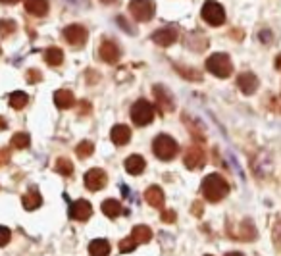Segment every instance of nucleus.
<instances>
[{
  "label": "nucleus",
  "mask_w": 281,
  "mask_h": 256,
  "mask_svg": "<svg viewBox=\"0 0 281 256\" xmlns=\"http://www.w3.org/2000/svg\"><path fill=\"white\" fill-rule=\"evenodd\" d=\"M102 212H104V216L108 218H118L123 212V206L120 204V200H114V199H108L102 202Z\"/></svg>",
  "instance_id": "nucleus-23"
},
{
  "label": "nucleus",
  "mask_w": 281,
  "mask_h": 256,
  "mask_svg": "<svg viewBox=\"0 0 281 256\" xmlns=\"http://www.w3.org/2000/svg\"><path fill=\"white\" fill-rule=\"evenodd\" d=\"M54 104L60 108V110H68V108H72L75 104V96H73L72 91H68V89H60L54 93Z\"/></svg>",
  "instance_id": "nucleus-17"
},
{
  "label": "nucleus",
  "mask_w": 281,
  "mask_h": 256,
  "mask_svg": "<svg viewBox=\"0 0 281 256\" xmlns=\"http://www.w3.org/2000/svg\"><path fill=\"white\" fill-rule=\"evenodd\" d=\"M16 31V24L10 22V19H0V35L2 37H8L12 33Z\"/></svg>",
  "instance_id": "nucleus-29"
},
{
  "label": "nucleus",
  "mask_w": 281,
  "mask_h": 256,
  "mask_svg": "<svg viewBox=\"0 0 281 256\" xmlns=\"http://www.w3.org/2000/svg\"><path fill=\"white\" fill-rule=\"evenodd\" d=\"M272 110H273V112H281V96H279V98H273Z\"/></svg>",
  "instance_id": "nucleus-35"
},
{
  "label": "nucleus",
  "mask_w": 281,
  "mask_h": 256,
  "mask_svg": "<svg viewBox=\"0 0 281 256\" xmlns=\"http://www.w3.org/2000/svg\"><path fill=\"white\" fill-rule=\"evenodd\" d=\"M106 183H108V176H106L104 169L93 168L85 174V187H87L89 191H95V193L100 191V189L106 187Z\"/></svg>",
  "instance_id": "nucleus-9"
},
{
  "label": "nucleus",
  "mask_w": 281,
  "mask_h": 256,
  "mask_svg": "<svg viewBox=\"0 0 281 256\" xmlns=\"http://www.w3.org/2000/svg\"><path fill=\"white\" fill-rule=\"evenodd\" d=\"M89 254L91 256H108L110 254V243L106 239H95L89 245Z\"/></svg>",
  "instance_id": "nucleus-21"
},
{
  "label": "nucleus",
  "mask_w": 281,
  "mask_h": 256,
  "mask_svg": "<svg viewBox=\"0 0 281 256\" xmlns=\"http://www.w3.org/2000/svg\"><path fill=\"white\" fill-rule=\"evenodd\" d=\"M153 152L156 158H160L164 162L174 160L179 152V144L176 143V139H171L169 135H158L153 141Z\"/></svg>",
  "instance_id": "nucleus-2"
},
{
  "label": "nucleus",
  "mask_w": 281,
  "mask_h": 256,
  "mask_svg": "<svg viewBox=\"0 0 281 256\" xmlns=\"http://www.w3.org/2000/svg\"><path fill=\"white\" fill-rule=\"evenodd\" d=\"M131 239L135 241L137 245L148 243V241L153 239V231H150V227H146V225H135L133 231H131Z\"/></svg>",
  "instance_id": "nucleus-22"
},
{
  "label": "nucleus",
  "mask_w": 281,
  "mask_h": 256,
  "mask_svg": "<svg viewBox=\"0 0 281 256\" xmlns=\"http://www.w3.org/2000/svg\"><path fill=\"white\" fill-rule=\"evenodd\" d=\"M29 143H31V139H29L27 133H16V135L12 137V146L14 148H27Z\"/></svg>",
  "instance_id": "nucleus-28"
},
{
  "label": "nucleus",
  "mask_w": 281,
  "mask_h": 256,
  "mask_svg": "<svg viewBox=\"0 0 281 256\" xmlns=\"http://www.w3.org/2000/svg\"><path fill=\"white\" fill-rule=\"evenodd\" d=\"M131 120L135 125H148L150 121L154 120V106L145 100V98H141V100H137L133 108H131Z\"/></svg>",
  "instance_id": "nucleus-4"
},
{
  "label": "nucleus",
  "mask_w": 281,
  "mask_h": 256,
  "mask_svg": "<svg viewBox=\"0 0 281 256\" xmlns=\"http://www.w3.org/2000/svg\"><path fill=\"white\" fill-rule=\"evenodd\" d=\"M0 127H2V129H6V121H4V120H0Z\"/></svg>",
  "instance_id": "nucleus-41"
},
{
  "label": "nucleus",
  "mask_w": 281,
  "mask_h": 256,
  "mask_svg": "<svg viewBox=\"0 0 281 256\" xmlns=\"http://www.w3.org/2000/svg\"><path fill=\"white\" fill-rule=\"evenodd\" d=\"M206 162V156H204V151H202L199 144H193L189 146L187 152H185V158H183V164L187 166V169H199L204 166Z\"/></svg>",
  "instance_id": "nucleus-10"
},
{
  "label": "nucleus",
  "mask_w": 281,
  "mask_h": 256,
  "mask_svg": "<svg viewBox=\"0 0 281 256\" xmlns=\"http://www.w3.org/2000/svg\"><path fill=\"white\" fill-rule=\"evenodd\" d=\"M177 68V72L181 73V75H185V79H193V81H199L202 77L201 73L197 72V70H189V68H187V70H185V68H181V66H176Z\"/></svg>",
  "instance_id": "nucleus-30"
},
{
  "label": "nucleus",
  "mask_w": 281,
  "mask_h": 256,
  "mask_svg": "<svg viewBox=\"0 0 281 256\" xmlns=\"http://www.w3.org/2000/svg\"><path fill=\"white\" fill-rule=\"evenodd\" d=\"M10 152L4 148V151H0V164H6V162L10 160V156H8Z\"/></svg>",
  "instance_id": "nucleus-36"
},
{
  "label": "nucleus",
  "mask_w": 281,
  "mask_h": 256,
  "mask_svg": "<svg viewBox=\"0 0 281 256\" xmlns=\"http://www.w3.org/2000/svg\"><path fill=\"white\" fill-rule=\"evenodd\" d=\"M275 70H279V72H281V54H277V56H275Z\"/></svg>",
  "instance_id": "nucleus-37"
},
{
  "label": "nucleus",
  "mask_w": 281,
  "mask_h": 256,
  "mask_svg": "<svg viewBox=\"0 0 281 256\" xmlns=\"http://www.w3.org/2000/svg\"><path fill=\"white\" fill-rule=\"evenodd\" d=\"M227 193H229V183L222 176L210 174V176L204 177V181H202V195H204L206 200L220 202L222 199L227 197Z\"/></svg>",
  "instance_id": "nucleus-1"
},
{
  "label": "nucleus",
  "mask_w": 281,
  "mask_h": 256,
  "mask_svg": "<svg viewBox=\"0 0 281 256\" xmlns=\"http://www.w3.org/2000/svg\"><path fill=\"white\" fill-rule=\"evenodd\" d=\"M202 19L212 27H218L225 22V10L216 0H206L202 6Z\"/></svg>",
  "instance_id": "nucleus-6"
},
{
  "label": "nucleus",
  "mask_w": 281,
  "mask_h": 256,
  "mask_svg": "<svg viewBox=\"0 0 281 256\" xmlns=\"http://www.w3.org/2000/svg\"><path fill=\"white\" fill-rule=\"evenodd\" d=\"M206 70H208L212 75H216L220 79H227L233 72V64L229 56L224 54V52H216L206 60Z\"/></svg>",
  "instance_id": "nucleus-3"
},
{
  "label": "nucleus",
  "mask_w": 281,
  "mask_h": 256,
  "mask_svg": "<svg viewBox=\"0 0 281 256\" xmlns=\"http://www.w3.org/2000/svg\"><path fill=\"white\" fill-rule=\"evenodd\" d=\"M27 81H29V83H37V81H40V72H37V70H29V72H27Z\"/></svg>",
  "instance_id": "nucleus-34"
},
{
  "label": "nucleus",
  "mask_w": 281,
  "mask_h": 256,
  "mask_svg": "<svg viewBox=\"0 0 281 256\" xmlns=\"http://www.w3.org/2000/svg\"><path fill=\"white\" fill-rule=\"evenodd\" d=\"M162 222L174 224V222H176V212H174V210H164V212H162Z\"/></svg>",
  "instance_id": "nucleus-33"
},
{
  "label": "nucleus",
  "mask_w": 281,
  "mask_h": 256,
  "mask_svg": "<svg viewBox=\"0 0 281 256\" xmlns=\"http://www.w3.org/2000/svg\"><path fill=\"white\" fill-rule=\"evenodd\" d=\"M27 102H29V96L25 95L24 91H16V93L10 95V106H12L14 110H21V108H25Z\"/></svg>",
  "instance_id": "nucleus-25"
},
{
  "label": "nucleus",
  "mask_w": 281,
  "mask_h": 256,
  "mask_svg": "<svg viewBox=\"0 0 281 256\" xmlns=\"http://www.w3.org/2000/svg\"><path fill=\"white\" fill-rule=\"evenodd\" d=\"M10 239H12V233H10V229L8 227H4V225H0V247L8 245Z\"/></svg>",
  "instance_id": "nucleus-31"
},
{
  "label": "nucleus",
  "mask_w": 281,
  "mask_h": 256,
  "mask_svg": "<svg viewBox=\"0 0 281 256\" xmlns=\"http://www.w3.org/2000/svg\"><path fill=\"white\" fill-rule=\"evenodd\" d=\"M25 10L37 17H42L49 14V0H24Z\"/></svg>",
  "instance_id": "nucleus-16"
},
{
  "label": "nucleus",
  "mask_w": 281,
  "mask_h": 256,
  "mask_svg": "<svg viewBox=\"0 0 281 256\" xmlns=\"http://www.w3.org/2000/svg\"><path fill=\"white\" fill-rule=\"evenodd\" d=\"M100 58L104 60L106 64H116L118 60H120V48L118 45L114 42V40H102V45H100Z\"/></svg>",
  "instance_id": "nucleus-13"
},
{
  "label": "nucleus",
  "mask_w": 281,
  "mask_h": 256,
  "mask_svg": "<svg viewBox=\"0 0 281 256\" xmlns=\"http://www.w3.org/2000/svg\"><path fill=\"white\" fill-rule=\"evenodd\" d=\"M100 2H104V4H118L120 0H100Z\"/></svg>",
  "instance_id": "nucleus-39"
},
{
  "label": "nucleus",
  "mask_w": 281,
  "mask_h": 256,
  "mask_svg": "<svg viewBox=\"0 0 281 256\" xmlns=\"http://www.w3.org/2000/svg\"><path fill=\"white\" fill-rule=\"evenodd\" d=\"M177 40V29L176 27H162L158 31L153 33V42L158 47H169Z\"/></svg>",
  "instance_id": "nucleus-12"
},
{
  "label": "nucleus",
  "mask_w": 281,
  "mask_h": 256,
  "mask_svg": "<svg viewBox=\"0 0 281 256\" xmlns=\"http://www.w3.org/2000/svg\"><path fill=\"white\" fill-rule=\"evenodd\" d=\"M75 152H77L79 158H89V156L95 152V144L91 143V141H81V143L75 146Z\"/></svg>",
  "instance_id": "nucleus-26"
},
{
  "label": "nucleus",
  "mask_w": 281,
  "mask_h": 256,
  "mask_svg": "<svg viewBox=\"0 0 281 256\" xmlns=\"http://www.w3.org/2000/svg\"><path fill=\"white\" fill-rule=\"evenodd\" d=\"M153 93L154 98H156V108H160L164 114L174 112L176 102H174V96H171V93H169L168 89L164 87V85H154Z\"/></svg>",
  "instance_id": "nucleus-8"
},
{
  "label": "nucleus",
  "mask_w": 281,
  "mask_h": 256,
  "mask_svg": "<svg viewBox=\"0 0 281 256\" xmlns=\"http://www.w3.org/2000/svg\"><path fill=\"white\" fill-rule=\"evenodd\" d=\"M45 60H47V64L49 66H60L64 62V52L60 50L58 47H50L47 52H45Z\"/></svg>",
  "instance_id": "nucleus-24"
},
{
  "label": "nucleus",
  "mask_w": 281,
  "mask_h": 256,
  "mask_svg": "<svg viewBox=\"0 0 281 256\" xmlns=\"http://www.w3.org/2000/svg\"><path fill=\"white\" fill-rule=\"evenodd\" d=\"M0 52H2V48H0Z\"/></svg>",
  "instance_id": "nucleus-42"
},
{
  "label": "nucleus",
  "mask_w": 281,
  "mask_h": 256,
  "mask_svg": "<svg viewBox=\"0 0 281 256\" xmlns=\"http://www.w3.org/2000/svg\"><path fill=\"white\" fill-rule=\"evenodd\" d=\"M110 137H112L114 144L123 146V144H127L129 141H131V129H129L127 125H121V123H118V125H114L112 127Z\"/></svg>",
  "instance_id": "nucleus-18"
},
{
  "label": "nucleus",
  "mask_w": 281,
  "mask_h": 256,
  "mask_svg": "<svg viewBox=\"0 0 281 256\" xmlns=\"http://www.w3.org/2000/svg\"><path fill=\"white\" fill-rule=\"evenodd\" d=\"M206 256H210V254H206Z\"/></svg>",
  "instance_id": "nucleus-43"
},
{
  "label": "nucleus",
  "mask_w": 281,
  "mask_h": 256,
  "mask_svg": "<svg viewBox=\"0 0 281 256\" xmlns=\"http://www.w3.org/2000/svg\"><path fill=\"white\" fill-rule=\"evenodd\" d=\"M56 172L58 174H62V176H66V177H70L73 174L72 160H68V158H58L56 160Z\"/></svg>",
  "instance_id": "nucleus-27"
},
{
  "label": "nucleus",
  "mask_w": 281,
  "mask_h": 256,
  "mask_svg": "<svg viewBox=\"0 0 281 256\" xmlns=\"http://www.w3.org/2000/svg\"><path fill=\"white\" fill-rule=\"evenodd\" d=\"M145 200L153 206V208H162L164 206V191L160 187H148L145 193Z\"/></svg>",
  "instance_id": "nucleus-19"
},
{
  "label": "nucleus",
  "mask_w": 281,
  "mask_h": 256,
  "mask_svg": "<svg viewBox=\"0 0 281 256\" xmlns=\"http://www.w3.org/2000/svg\"><path fill=\"white\" fill-rule=\"evenodd\" d=\"M154 12H156V6H154L153 0H131L129 2V14L141 24L150 22Z\"/></svg>",
  "instance_id": "nucleus-5"
},
{
  "label": "nucleus",
  "mask_w": 281,
  "mask_h": 256,
  "mask_svg": "<svg viewBox=\"0 0 281 256\" xmlns=\"http://www.w3.org/2000/svg\"><path fill=\"white\" fill-rule=\"evenodd\" d=\"M225 256H245V254H241V252H227Z\"/></svg>",
  "instance_id": "nucleus-40"
},
{
  "label": "nucleus",
  "mask_w": 281,
  "mask_h": 256,
  "mask_svg": "<svg viewBox=\"0 0 281 256\" xmlns=\"http://www.w3.org/2000/svg\"><path fill=\"white\" fill-rule=\"evenodd\" d=\"M91 216H93V206L89 200L79 199L70 206V218L75 222H87Z\"/></svg>",
  "instance_id": "nucleus-11"
},
{
  "label": "nucleus",
  "mask_w": 281,
  "mask_h": 256,
  "mask_svg": "<svg viewBox=\"0 0 281 256\" xmlns=\"http://www.w3.org/2000/svg\"><path fill=\"white\" fill-rule=\"evenodd\" d=\"M17 0H0V4H16Z\"/></svg>",
  "instance_id": "nucleus-38"
},
{
  "label": "nucleus",
  "mask_w": 281,
  "mask_h": 256,
  "mask_svg": "<svg viewBox=\"0 0 281 256\" xmlns=\"http://www.w3.org/2000/svg\"><path fill=\"white\" fill-rule=\"evenodd\" d=\"M62 35H64V39L68 40L72 47H77V48L83 47V45L87 42V37H89L87 29H85L83 25H79V24L68 25L64 31H62Z\"/></svg>",
  "instance_id": "nucleus-7"
},
{
  "label": "nucleus",
  "mask_w": 281,
  "mask_h": 256,
  "mask_svg": "<svg viewBox=\"0 0 281 256\" xmlns=\"http://www.w3.org/2000/svg\"><path fill=\"white\" fill-rule=\"evenodd\" d=\"M135 247H137V243L131 237L129 239H123L120 243V250L121 252H131V250H135Z\"/></svg>",
  "instance_id": "nucleus-32"
},
{
  "label": "nucleus",
  "mask_w": 281,
  "mask_h": 256,
  "mask_svg": "<svg viewBox=\"0 0 281 256\" xmlns=\"http://www.w3.org/2000/svg\"><path fill=\"white\" fill-rule=\"evenodd\" d=\"M21 202H24L25 210H37L40 204H42V197L39 195L37 189H29V191L21 197Z\"/></svg>",
  "instance_id": "nucleus-20"
},
{
  "label": "nucleus",
  "mask_w": 281,
  "mask_h": 256,
  "mask_svg": "<svg viewBox=\"0 0 281 256\" xmlns=\"http://www.w3.org/2000/svg\"><path fill=\"white\" fill-rule=\"evenodd\" d=\"M146 168V162L143 156L139 154H131L127 160H125V169H127L129 176H141Z\"/></svg>",
  "instance_id": "nucleus-15"
},
{
  "label": "nucleus",
  "mask_w": 281,
  "mask_h": 256,
  "mask_svg": "<svg viewBox=\"0 0 281 256\" xmlns=\"http://www.w3.org/2000/svg\"><path fill=\"white\" fill-rule=\"evenodd\" d=\"M237 87L241 89L245 95H254L258 89V77L250 72H243L237 77Z\"/></svg>",
  "instance_id": "nucleus-14"
}]
</instances>
